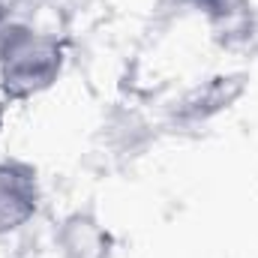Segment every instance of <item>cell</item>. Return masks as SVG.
<instances>
[{
  "mask_svg": "<svg viewBox=\"0 0 258 258\" xmlns=\"http://www.w3.org/2000/svg\"><path fill=\"white\" fill-rule=\"evenodd\" d=\"M60 72L57 39L21 24L0 27V78L15 96L45 90Z\"/></svg>",
  "mask_w": 258,
  "mask_h": 258,
  "instance_id": "6da1fadb",
  "label": "cell"
},
{
  "mask_svg": "<svg viewBox=\"0 0 258 258\" xmlns=\"http://www.w3.org/2000/svg\"><path fill=\"white\" fill-rule=\"evenodd\" d=\"M39 204L36 174L18 162H0V234L21 228Z\"/></svg>",
  "mask_w": 258,
  "mask_h": 258,
  "instance_id": "7a4b0ae2",
  "label": "cell"
},
{
  "mask_svg": "<svg viewBox=\"0 0 258 258\" xmlns=\"http://www.w3.org/2000/svg\"><path fill=\"white\" fill-rule=\"evenodd\" d=\"M0 6H3V0H0ZM0 12H3V9H0Z\"/></svg>",
  "mask_w": 258,
  "mask_h": 258,
  "instance_id": "5b68a950",
  "label": "cell"
},
{
  "mask_svg": "<svg viewBox=\"0 0 258 258\" xmlns=\"http://www.w3.org/2000/svg\"><path fill=\"white\" fill-rule=\"evenodd\" d=\"M204 9H210V12H219V15H225V12H234L243 0H198Z\"/></svg>",
  "mask_w": 258,
  "mask_h": 258,
  "instance_id": "277c9868",
  "label": "cell"
},
{
  "mask_svg": "<svg viewBox=\"0 0 258 258\" xmlns=\"http://www.w3.org/2000/svg\"><path fill=\"white\" fill-rule=\"evenodd\" d=\"M54 246H57L60 258H108V252H111L108 234L87 213H75L66 219L54 237Z\"/></svg>",
  "mask_w": 258,
  "mask_h": 258,
  "instance_id": "3957f363",
  "label": "cell"
}]
</instances>
